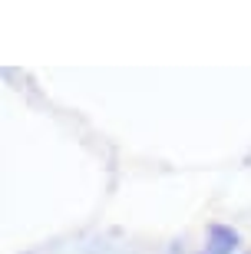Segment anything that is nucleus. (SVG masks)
I'll return each mask as SVG.
<instances>
[{
    "label": "nucleus",
    "mask_w": 251,
    "mask_h": 254,
    "mask_svg": "<svg viewBox=\"0 0 251 254\" xmlns=\"http://www.w3.org/2000/svg\"><path fill=\"white\" fill-rule=\"evenodd\" d=\"M238 245H242V238H238L235 228L212 225V228H208V245H205L202 254H235V251H238Z\"/></svg>",
    "instance_id": "1"
}]
</instances>
